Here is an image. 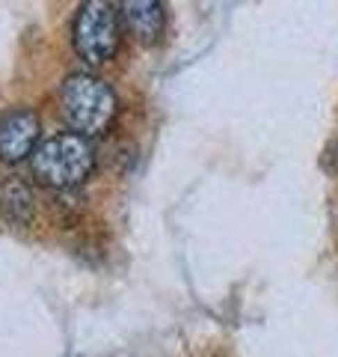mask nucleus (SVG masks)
I'll return each instance as SVG.
<instances>
[{"mask_svg":"<svg viewBox=\"0 0 338 357\" xmlns=\"http://www.w3.org/2000/svg\"><path fill=\"white\" fill-rule=\"evenodd\" d=\"M33 176L48 191H77L95 173V146L77 131H60L30 155Z\"/></svg>","mask_w":338,"mask_h":357,"instance_id":"1","label":"nucleus"},{"mask_svg":"<svg viewBox=\"0 0 338 357\" xmlns=\"http://www.w3.org/2000/svg\"><path fill=\"white\" fill-rule=\"evenodd\" d=\"M122 24L113 0H81L72 21V48L89 69L110 63L119 51Z\"/></svg>","mask_w":338,"mask_h":357,"instance_id":"3","label":"nucleus"},{"mask_svg":"<svg viewBox=\"0 0 338 357\" xmlns=\"http://www.w3.org/2000/svg\"><path fill=\"white\" fill-rule=\"evenodd\" d=\"M42 119L30 107H13L0 114V161L18 164L30 158L39 146Z\"/></svg>","mask_w":338,"mask_h":357,"instance_id":"4","label":"nucleus"},{"mask_svg":"<svg viewBox=\"0 0 338 357\" xmlns=\"http://www.w3.org/2000/svg\"><path fill=\"white\" fill-rule=\"evenodd\" d=\"M60 114L72 126V131L83 137H101L119 114L116 93L107 81L92 72H74L60 86Z\"/></svg>","mask_w":338,"mask_h":357,"instance_id":"2","label":"nucleus"},{"mask_svg":"<svg viewBox=\"0 0 338 357\" xmlns=\"http://www.w3.org/2000/svg\"><path fill=\"white\" fill-rule=\"evenodd\" d=\"M0 215L15 227H27L36 218V197L21 176H6L0 182Z\"/></svg>","mask_w":338,"mask_h":357,"instance_id":"6","label":"nucleus"},{"mask_svg":"<svg viewBox=\"0 0 338 357\" xmlns=\"http://www.w3.org/2000/svg\"><path fill=\"white\" fill-rule=\"evenodd\" d=\"M125 27L140 45H154L163 33V6L161 0H122L119 9Z\"/></svg>","mask_w":338,"mask_h":357,"instance_id":"5","label":"nucleus"}]
</instances>
